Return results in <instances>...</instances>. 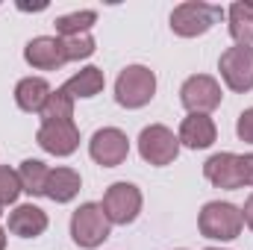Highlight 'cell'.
I'll list each match as a JSON object with an SVG mask.
<instances>
[{
  "label": "cell",
  "mask_w": 253,
  "mask_h": 250,
  "mask_svg": "<svg viewBox=\"0 0 253 250\" xmlns=\"http://www.w3.org/2000/svg\"><path fill=\"white\" fill-rule=\"evenodd\" d=\"M242 227H245L242 209L227 200H209V203H203V209L197 215L200 236L212 239V242H233L242 236Z\"/></svg>",
  "instance_id": "1"
},
{
  "label": "cell",
  "mask_w": 253,
  "mask_h": 250,
  "mask_svg": "<svg viewBox=\"0 0 253 250\" xmlns=\"http://www.w3.org/2000/svg\"><path fill=\"white\" fill-rule=\"evenodd\" d=\"M224 9L218 3H206V0H186L180 6H174L171 12V30L180 39H197L206 36L215 24L224 21Z\"/></svg>",
  "instance_id": "2"
},
{
  "label": "cell",
  "mask_w": 253,
  "mask_h": 250,
  "mask_svg": "<svg viewBox=\"0 0 253 250\" xmlns=\"http://www.w3.org/2000/svg\"><path fill=\"white\" fill-rule=\"evenodd\" d=\"M109 236H112V224H109V218H106L100 203L88 200L71 215V239H74L77 248L94 250L100 248Z\"/></svg>",
  "instance_id": "3"
},
{
  "label": "cell",
  "mask_w": 253,
  "mask_h": 250,
  "mask_svg": "<svg viewBox=\"0 0 253 250\" xmlns=\"http://www.w3.org/2000/svg\"><path fill=\"white\" fill-rule=\"evenodd\" d=\"M156 94V74L147 65H126L115 80V100L124 109H141Z\"/></svg>",
  "instance_id": "4"
},
{
  "label": "cell",
  "mask_w": 253,
  "mask_h": 250,
  "mask_svg": "<svg viewBox=\"0 0 253 250\" xmlns=\"http://www.w3.org/2000/svg\"><path fill=\"white\" fill-rule=\"evenodd\" d=\"M138 156L147 165L165 168L180 156V138L165 124H150L138 132Z\"/></svg>",
  "instance_id": "5"
},
{
  "label": "cell",
  "mask_w": 253,
  "mask_h": 250,
  "mask_svg": "<svg viewBox=\"0 0 253 250\" xmlns=\"http://www.w3.org/2000/svg\"><path fill=\"white\" fill-rule=\"evenodd\" d=\"M141 203H144V197H141V188L132 186V183H112V186L106 188V194H103V212H106V218H109V224H118V227H126V224H132L135 218H138V212H141Z\"/></svg>",
  "instance_id": "6"
},
{
  "label": "cell",
  "mask_w": 253,
  "mask_h": 250,
  "mask_svg": "<svg viewBox=\"0 0 253 250\" xmlns=\"http://www.w3.org/2000/svg\"><path fill=\"white\" fill-rule=\"evenodd\" d=\"M221 83L209 74H194L180 85V103L189 109V115H209L221 106Z\"/></svg>",
  "instance_id": "7"
},
{
  "label": "cell",
  "mask_w": 253,
  "mask_h": 250,
  "mask_svg": "<svg viewBox=\"0 0 253 250\" xmlns=\"http://www.w3.org/2000/svg\"><path fill=\"white\" fill-rule=\"evenodd\" d=\"M218 71H221V80L230 91L236 94H245L253 88V47L245 44H236V47H227L218 59Z\"/></svg>",
  "instance_id": "8"
},
{
  "label": "cell",
  "mask_w": 253,
  "mask_h": 250,
  "mask_svg": "<svg viewBox=\"0 0 253 250\" xmlns=\"http://www.w3.org/2000/svg\"><path fill=\"white\" fill-rule=\"evenodd\" d=\"M88 156L103 165V168H118L124 165L126 156H129V138H126L124 129L118 126H103L91 135L88 141Z\"/></svg>",
  "instance_id": "9"
},
{
  "label": "cell",
  "mask_w": 253,
  "mask_h": 250,
  "mask_svg": "<svg viewBox=\"0 0 253 250\" xmlns=\"http://www.w3.org/2000/svg\"><path fill=\"white\" fill-rule=\"evenodd\" d=\"M36 141L50 156H71L80 147V129L74 121H50V124L39 126Z\"/></svg>",
  "instance_id": "10"
},
{
  "label": "cell",
  "mask_w": 253,
  "mask_h": 250,
  "mask_svg": "<svg viewBox=\"0 0 253 250\" xmlns=\"http://www.w3.org/2000/svg\"><path fill=\"white\" fill-rule=\"evenodd\" d=\"M24 62L36 71H59L62 65H68L65 56V44L59 36H36L27 42L24 47Z\"/></svg>",
  "instance_id": "11"
},
{
  "label": "cell",
  "mask_w": 253,
  "mask_h": 250,
  "mask_svg": "<svg viewBox=\"0 0 253 250\" xmlns=\"http://www.w3.org/2000/svg\"><path fill=\"white\" fill-rule=\"evenodd\" d=\"M203 177L215 188H224V191L245 188L242 186V174H239V153H230V150L212 153L203 162Z\"/></svg>",
  "instance_id": "12"
},
{
  "label": "cell",
  "mask_w": 253,
  "mask_h": 250,
  "mask_svg": "<svg viewBox=\"0 0 253 250\" xmlns=\"http://www.w3.org/2000/svg\"><path fill=\"white\" fill-rule=\"evenodd\" d=\"M180 147H189V150H206L215 144L218 138V126L209 115H186L183 124H180Z\"/></svg>",
  "instance_id": "13"
},
{
  "label": "cell",
  "mask_w": 253,
  "mask_h": 250,
  "mask_svg": "<svg viewBox=\"0 0 253 250\" xmlns=\"http://www.w3.org/2000/svg\"><path fill=\"white\" fill-rule=\"evenodd\" d=\"M47 230V212L36 203H21L9 212V233L18 239H39Z\"/></svg>",
  "instance_id": "14"
},
{
  "label": "cell",
  "mask_w": 253,
  "mask_h": 250,
  "mask_svg": "<svg viewBox=\"0 0 253 250\" xmlns=\"http://www.w3.org/2000/svg\"><path fill=\"white\" fill-rule=\"evenodd\" d=\"M50 91H53V88H50V83H47L44 77H24V80H18V85H15V103H18L21 112L42 115V109H44Z\"/></svg>",
  "instance_id": "15"
},
{
  "label": "cell",
  "mask_w": 253,
  "mask_h": 250,
  "mask_svg": "<svg viewBox=\"0 0 253 250\" xmlns=\"http://www.w3.org/2000/svg\"><path fill=\"white\" fill-rule=\"evenodd\" d=\"M103 85H106V77H103V71L100 68H94V65H85V68H80L68 83H65L62 88L77 100H88V97H97L100 91H103Z\"/></svg>",
  "instance_id": "16"
},
{
  "label": "cell",
  "mask_w": 253,
  "mask_h": 250,
  "mask_svg": "<svg viewBox=\"0 0 253 250\" xmlns=\"http://www.w3.org/2000/svg\"><path fill=\"white\" fill-rule=\"evenodd\" d=\"M83 188V177L74 168H50V180H47V194L53 203H71Z\"/></svg>",
  "instance_id": "17"
},
{
  "label": "cell",
  "mask_w": 253,
  "mask_h": 250,
  "mask_svg": "<svg viewBox=\"0 0 253 250\" xmlns=\"http://www.w3.org/2000/svg\"><path fill=\"white\" fill-rule=\"evenodd\" d=\"M227 27L236 44L253 47V3H233L227 9Z\"/></svg>",
  "instance_id": "18"
},
{
  "label": "cell",
  "mask_w": 253,
  "mask_h": 250,
  "mask_svg": "<svg viewBox=\"0 0 253 250\" xmlns=\"http://www.w3.org/2000/svg\"><path fill=\"white\" fill-rule=\"evenodd\" d=\"M21 177V188L33 197H44L47 194V180H50V168L42 159H24L18 168Z\"/></svg>",
  "instance_id": "19"
},
{
  "label": "cell",
  "mask_w": 253,
  "mask_h": 250,
  "mask_svg": "<svg viewBox=\"0 0 253 250\" xmlns=\"http://www.w3.org/2000/svg\"><path fill=\"white\" fill-rule=\"evenodd\" d=\"M97 24V12L94 9H77V12H68L59 15L53 21L56 27V36L59 39H71V36H83V33H91V27Z\"/></svg>",
  "instance_id": "20"
},
{
  "label": "cell",
  "mask_w": 253,
  "mask_h": 250,
  "mask_svg": "<svg viewBox=\"0 0 253 250\" xmlns=\"http://www.w3.org/2000/svg\"><path fill=\"white\" fill-rule=\"evenodd\" d=\"M50 121H74V97L65 88H53L42 109V124H50Z\"/></svg>",
  "instance_id": "21"
},
{
  "label": "cell",
  "mask_w": 253,
  "mask_h": 250,
  "mask_svg": "<svg viewBox=\"0 0 253 250\" xmlns=\"http://www.w3.org/2000/svg\"><path fill=\"white\" fill-rule=\"evenodd\" d=\"M62 44H65V56H68V62H80V59H88V56L97 50V44H94L91 33H83V36H71V39H62Z\"/></svg>",
  "instance_id": "22"
},
{
  "label": "cell",
  "mask_w": 253,
  "mask_h": 250,
  "mask_svg": "<svg viewBox=\"0 0 253 250\" xmlns=\"http://www.w3.org/2000/svg\"><path fill=\"white\" fill-rule=\"evenodd\" d=\"M21 191H24V188H21V177H18V171H12L9 165H0V206L15 203Z\"/></svg>",
  "instance_id": "23"
},
{
  "label": "cell",
  "mask_w": 253,
  "mask_h": 250,
  "mask_svg": "<svg viewBox=\"0 0 253 250\" xmlns=\"http://www.w3.org/2000/svg\"><path fill=\"white\" fill-rule=\"evenodd\" d=\"M236 135H239L245 144H253V106L239 115V121H236Z\"/></svg>",
  "instance_id": "24"
},
{
  "label": "cell",
  "mask_w": 253,
  "mask_h": 250,
  "mask_svg": "<svg viewBox=\"0 0 253 250\" xmlns=\"http://www.w3.org/2000/svg\"><path fill=\"white\" fill-rule=\"evenodd\" d=\"M239 174H242V186L253 188V153L239 156Z\"/></svg>",
  "instance_id": "25"
},
{
  "label": "cell",
  "mask_w": 253,
  "mask_h": 250,
  "mask_svg": "<svg viewBox=\"0 0 253 250\" xmlns=\"http://www.w3.org/2000/svg\"><path fill=\"white\" fill-rule=\"evenodd\" d=\"M242 218H245V224H248V230H253V191H251V197L245 200V209H242Z\"/></svg>",
  "instance_id": "26"
},
{
  "label": "cell",
  "mask_w": 253,
  "mask_h": 250,
  "mask_svg": "<svg viewBox=\"0 0 253 250\" xmlns=\"http://www.w3.org/2000/svg\"><path fill=\"white\" fill-rule=\"evenodd\" d=\"M0 250H6V230L0 227Z\"/></svg>",
  "instance_id": "27"
},
{
  "label": "cell",
  "mask_w": 253,
  "mask_h": 250,
  "mask_svg": "<svg viewBox=\"0 0 253 250\" xmlns=\"http://www.w3.org/2000/svg\"><path fill=\"white\" fill-rule=\"evenodd\" d=\"M206 250H221V248H206Z\"/></svg>",
  "instance_id": "28"
},
{
  "label": "cell",
  "mask_w": 253,
  "mask_h": 250,
  "mask_svg": "<svg viewBox=\"0 0 253 250\" xmlns=\"http://www.w3.org/2000/svg\"><path fill=\"white\" fill-rule=\"evenodd\" d=\"M0 215H3V206H0Z\"/></svg>",
  "instance_id": "29"
}]
</instances>
